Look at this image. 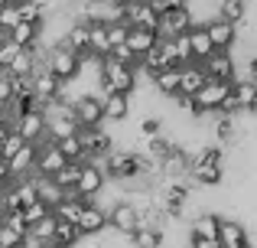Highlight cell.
<instances>
[{
  "mask_svg": "<svg viewBox=\"0 0 257 248\" xmlns=\"http://www.w3.org/2000/svg\"><path fill=\"white\" fill-rule=\"evenodd\" d=\"M192 23H195L192 10H189V7H179V10H170V13H163V17H157V36L160 39H176V36L192 30Z\"/></svg>",
  "mask_w": 257,
  "mask_h": 248,
  "instance_id": "cell-5",
  "label": "cell"
},
{
  "mask_svg": "<svg viewBox=\"0 0 257 248\" xmlns=\"http://www.w3.org/2000/svg\"><path fill=\"white\" fill-rule=\"evenodd\" d=\"M186 39H189V56H192V62H205L208 56H212V43H208V33H205V23H192V30L186 33Z\"/></svg>",
  "mask_w": 257,
  "mask_h": 248,
  "instance_id": "cell-15",
  "label": "cell"
},
{
  "mask_svg": "<svg viewBox=\"0 0 257 248\" xmlns=\"http://www.w3.org/2000/svg\"><path fill=\"white\" fill-rule=\"evenodd\" d=\"M13 134H20L23 144H43L46 140V115L43 111H30V115L13 118Z\"/></svg>",
  "mask_w": 257,
  "mask_h": 248,
  "instance_id": "cell-7",
  "label": "cell"
},
{
  "mask_svg": "<svg viewBox=\"0 0 257 248\" xmlns=\"http://www.w3.org/2000/svg\"><path fill=\"white\" fill-rule=\"evenodd\" d=\"M202 72H205L208 82H225V85L238 82V62H234L231 52H212L202 62Z\"/></svg>",
  "mask_w": 257,
  "mask_h": 248,
  "instance_id": "cell-4",
  "label": "cell"
},
{
  "mask_svg": "<svg viewBox=\"0 0 257 248\" xmlns=\"http://www.w3.org/2000/svg\"><path fill=\"white\" fill-rule=\"evenodd\" d=\"M17 23H20V10H17V4H7L4 10H0V33H10Z\"/></svg>",
  "mask_w": 257,
  "mask_h": 248,
  "instance_id": "cell-35",
  "label": "cell"
},
{
  "mask_svg": "<svg viewBox=\"0 0 257 248\" xmlns=\"http://www.w3.org/2000/svg\"><path fill=\"white\" fill-rule=\"evenodd\" d=\"M205 33H208V43H212L215 52H234V46H238V26L225 23L218 17L205 23Z\"/></svg>",
  "mask_w": 257,
  "mask_h": 248,
  "instance_id": "cell-8",
  "label": "cell"
},
{
  "mask_svg": "<svg viewBox=\"0 0 257 248\" xmlns=\"http://www.w3.org/2000/svg\"><path fill=\"white\" fill-rule=\"evenodd\" d=\"M52 232H56V216L49 212L43 222H36L30 232H26V238H30V242H39V245H49L52 242Z\"/></svg>",
  "mask_w": 257,
  "mask_h": 248,
  "instance_id": "cell-30",
  "label": "cell"
},
{
  "mask_svg": "<svg viewBox=\"0 0 257 248\" xmlns=\"http://www.w3.org/2000/svg\"><path fill=\"white\" fill-rule=\"evenodd\" d=\"M78 170H82V163H65L62 170L56 173V177L49 180L52 186H56L62 196H69V193H75V183H78Z\"/></svg>",
  "mask_w": 257,
  "mask_h": 248,
  "instance_id": "cell-25",
  "label": "cell"
},
{
  "mask_svg": "<svg viewBox=\"0 0 257 248\" xmlns=\"http://www.w3.org/2000/svg\"><path fill=\"white\" fill-rule=\"evenodd\" d=\"M7 4H13V0H0V10H4V7H7Z\"/></svg>",
  "mask_w": 257,
  "mask_h": 248,
  "instance_id": "cell-41",
  "label": "cell"
},
{
  "mask_svg": "<svg viewBox=\"0 0 257 248\" xmlns=\"http://www.w3.org/2000/svg\"><path fill=\"white\" fill-rule=\"evenodd\" d=\"M43 65H46V72H49L56 82H62V85L82 78V62H78V56L72 49H65V46H49Z\"/></svg>",
  "mask_w": 257,
  "mask_h": 248,
  "instance_id": "cell-1",
  "label": "cell"
},
{
  "mask_svg": "<svg viewBox=\"0 0 257 248\" xmlns=\"http://www.w3.org/2000/svg\"><path fill=\"white\" fill-rule=\"evenodd\" d=\"M13 4H43V0H13Z\"/></svg>",
  "mask_w": 257,
  "mask_h": 248,
  "instance_id": "cell-40",
  "label": "cell"
},
{
  "mask_svg": "<svg viewBox=\"0 0 257 248\" xmlns=\"http://www.w3.org/2000/svg\"><path fill=\"white\" fill-rule=\"evenodd\" d=\"M244 17H247V0H218V20L231 26H244Z\"/></svg>",
  "mask_w": 257,
  "mask_h": 248,
  "instance_id": "cell-22",
  "label": "cell"
},
{
  "mask_svg": "<svg viewBox=\"0 0 257 248\" xmlns=\"http://www.w3.org/2000/svg\"><path fill=\"white\" fill-rule=\"evenodd\" d=\"M104 190H107V180H104V173H101V163H94V160H85L82 170H78L75 196H82L85 203H94V199H98Z\"/></svg>",
  "mask_w": 257,
  "mask_h": 248,
  "instance_id": "cell-2",
  "label": "cell"
},
{
  "mask_svg": "<svg viewBox=\"0 0 257 248\" xmlns=\"http://www.w3.org/2000/svg\"><path fill=\"white\" fill-rule=\"evenodd\" d=\"M36 147L39 144H23L13 160H7V170H10V180H26L33 177V167H36Z\"/></svg>",
  "mask_w": 257,
  "mask_h": 248,
  "instance_id": "cell-12",
  "label": "cell"
},
{
  "mask_svg": "<svg viewBox=\"0 0 257 248\" xmlns=\"http://www.w3.org/2000/svg\"><path fill=\"white\" fill-rule=\"evenodd\" d=\"M218 248H251L247 229L234 219H221L218 222Z\"/></svg>",
  "mask_w": 257,
  "mask_h": 248,
  "instance_id": "cell-14",
  "label": "cell"
},
{
  "mask_svg": "<svg viewBox=\"0 0 257 248\" xmlns=\"http://www.w3.org/2000/svg\"><path fill=\"white\" fill-rule=\"evenodd\" d=\"M218 222L221 216L215 212H199L189 225V238H202V242H218Z\"/></svg>",
  "mask_w": 257,
  "mask_h": 248,
  "instance_id": "cell-16",
  "label": "cell"
},
{
  "mask_svg": "<svg viewBox=\"0 0 257 248\" xmlns=\"http://www.w3.org/2000/svg\"><path fill=\"white\" fill-rule=\"evenodd\" d=\"M137 225H140V219H137V212H134L127 203L117 199V203L107 209V229H114V232H120V235L131 238L134 232H137Z\"/></svg>",
  "mask_w": 257,
  "mask_h": 248,
  "instance_id": "cell-9",
  "label": "cell"
},
{
  "mask_svg": "<svg viewBox=\"0 0 257 248\" xmlns=\"http://www.w3.org/2000/svg\"><path fill=\"white\" fill-rule=\"evenodd\" d=\"M215 137H218V147H228V144H238L241 140V127L234 118H218L215 124Z\"/></svg>",
  "mask_w": 257,
  "mask_h": 248,
  "instance_id": "cell-27",
  "label": "cell"
},
{
  "mask_svg": "<svg viewBox=\"0 0 257 248\" xmlns=\"http://www.w3.org/2000/svg\"><path fill=\"white\" fill-rule=\"evenodd\" d=\"M189 177L199 186H218L225 180V167H189Z\"/></svg>",
  "mask_w": 257,
  "mask_h": 248,
  "instance_id": "cell-28",
  "label": "cell"
},
{
  "mask_svg": "<svg viewBox=\"0 0 257 248\" xmlns=\"http://www.w3.org/2000/svg\"><path fill=\"white\" fill-rule=\"evenodd\" d=\"M107 30V46H124L127 43V26L124 23H104Z\"/></svg>",
  "mask_w": 257,
  "mask_h": 248,
  "instance_id": "cell-37",
  "label": "cell"
},
{
  "mask_svg": "<svg viewBox=\"0 0 257 248\" xmlns=\"http://www.w3.org/2000/svg\"><path fill=\"white\" fill-rule=\"evenodd\" d=\"M147 7H150L157 17H163V13L170 10H179V7H189V0H147Z\"/></svg>",
  "mask_w": 257,
  "mask_h": 248,
  "instance_id": "cell-36",
  "label": "cell"
},
{
  "mask_svg": "<svg viewBox=\"0 0 257 248\" xmlns=\"http://www.w3.org/2000/svg\"><path fill=\"white\" fill-rule=\"evenodd\" d=\"M75 229H78V238H94V235H101V232L107 229V212L101 209L98 203H88L85 212H82V219L75 222Z\"/></svg>",
  "mask_w": 257,
  "mask_h": 248,
  "instance_id": "cell-10",
  "label": "cell"
},
{
  "mask_svg": "<svg viewBox=\"0 0 257 248\" xmlns=\"http://www.w3.org/2000/svg\"><path fill=\"white\" fill-rule=\"evenodd\" d=\"M157 43H160V36L150 33V30H127V49H131L137 59H144Z\"/></svg>",
  "mask_w": 257,
  "mask_h": 248,
  "instance_id": "cell-20",
  "label": "cell"
},
{
  "mask_svg": "<svg viewBox=\"0 0 257 248\" xmlns=\"http://www.w3.org/2000/svg\"><path fill=\"white\" fill-rule=\"evenodd\" d=\"M0 232H4V222H0Z\"/></svg>",
  "mask_w": 257,
  "mask_h": 248,
  "instance_id": "cell-42",
  "label": "cell"
},
{
  "mask_svg": "<svg viewBox=\"0 0 257 248\" xmlns=\"http://www.w3.org/2000/svg\"><path fill=\"white\" fill-rule=\"evenodd\" d=\"M49 212H52V209H49L46 203H39V199H36V203H30L26 209H20V216H23V225H26V232H30L36 222H43V219L49 216Z\"/></svg>",
  "mask_w": 257,
  "mask_h": 248,
  "instance_id": "cell-33",
  "label": "cell"
},
{
  "mask_svg": "<svg viewBox=\"0 0 257 248\" xmlns=\"http://www.w3.org/2000/svg\"><path fill=\"white\" fill-rule=\"evenodd\" d=\"M101 111H104V121H114V124H120V121H127L131 118V98L127 95H101Z\"/></svg>",
  "mask_w": 257,
  "mask_h": 248,
  "instance_id": "cell-17",
  "label": "cell"
},
{
  "mask_svg": "<svg viewBox=\"0 0 257 248\" xmlns=\"http://www.w3.org/2000/svg\"><path fill=\"white\" fill-rule=\"evenodd\" d=\"M69 108H72V118H75L78 131H82V127H101V121H104V111H101V95H91V92L75 95Z\"/></svg>",
  "mask_w": 257,
  "mask_h": 248,
  "instance_id": "cell-3",
  "label": "cell"
},
{
  "mask_svg": "<svg viewBox=\"0 0 257 248\" xmlns=\"http://www.w3.org/2000/svg\"><path fill=\"white\" fill-rule=\"evenodd\" d=\"M160 131H163V121H160V118H144V124H140V134H144V140L157 137Z\"/></svg>",
  "mask_w": 257,
  "mask_h": 248,
  "instance_id": "cell-38",
  "label": "cell"
},
{
  "mask_svg": "<svg viewBox=\"0 0 257 248\" xmlns=\"http://www.w3.org/2000/svg\"><path fill=\"white\" fill-rule=\"evenodd\" d=\"M78 144H82L85 160H94V163H98L104 153H111V150H114L111 134H104L101 127H82V131H78Z\"/></svg>",
  "mask_w": 257,
  "mask_h": 248,
  "instance_id": "cell-6",
  "label": "cell"
},
{
  "mask_svg": "<svg viewBox=\"0 0 257 248\" xmlns=\"http://www.w3.org/2000/svg\"><path fill=\"white\" fill-rule=\"evenodd\" d=\"M85 199L82 196H75V193H69V196H62L56 206H52V216L59 219V222H69V225H75L78 219H82V212H85Z\"/></svg>",
  "mask_w": 257,
  "mask_h": 248,
  "instance_id": "cell-18",
  "label": "cell"
},
{
  "mask_svg": "<svg viewBox=\"0 0 257 248\" xmlns=\"http://www.w3.org/2000/svg\"><path fill=\"white\" fill-rule=\"evenodd\" d=\"M17 10H20V23H30L36 30L46 26V7L43 4H17Z\"/></svg>",
  "mask_w": 257,
  "mask_h": 248,
  "instance_id": "cell-29",
  "label": "cell"
},
{
  "mask_svg": "<svg viewBox=\"0 0 257 248\" xmlns=\"http://www.w3.org/2000/svg\"><path fill=\"white\" fill-rule=\"evenodd\" d=\"M225 163V150L218 144H208V147H199L192 153V163L189 167H221Z\"/></svg>",
  "mask_w": 257,
  "mask_h": 248,
  "instance_id": "cell-26",
  "label": "cell"
},
{
  "mask_svg": "<svg viewBox=\"0 0 257 248\" xmlns=\"http://www.w3.org/2000/svg\"><path fill=\"white\" fill-rule=\"evenodd\" d=\"M228 95H231V85H225V82H205L192 102L202 108V115H208V111H218L221 102H225Z\"/></svg>",
  "mask_w": 257,
  "mask_h": 248,
  "instance_id": "cell-11",
  "label": "cell"
},
{
  "mask_svg": "<svg viewBox=\"0 0 257 248\" xmlns=\"http://www.w3.org/2000/svg\"><path fill=\"white\" fill-rule=\"evenodd\" d=\"M52 144L59 147V153H62L69 163H85V153H82V144H78V134L75 137H62V140H52Z\"/></svg>",
  "mask_w": 257,
  "mask_h": 248,
  "instance_id": "cell-32",
  "label": "cell"
},
{
  "mask_svg": "<svg viewBox=\"0 0 257 248\" xmlns=\"http://www.w3.org/2000/svg\"><path fill=\"white\" fill-rule=\"evenodd\" d=\"M205 72H202L199 62H189L179 69V102H186V98H195L199 95V89L205 85Z\"/></svg>",
  "mask_w": 257,
  "mask_h": 248,
  "instance_id": "cell-13",
  "label": "cell"
},
{
  "mask_svg": "<svg viewBox=\"0 0 257 248\" xmlns=\"http://www.w3.org/2000/svg\"><path fill=\"white\" fill-rule=\"evenodd\" d=\"M134 248H163L166 242V232L160 225H137V232L131 235Z\"/></svg>",
  "mask_w": 257,
  "mask_h": 248,
  "instance_id": "cell-21",
  "label": "cell"
},
{
  "mask_svg": "<svg viewBox=\"0 0 257 248\" xmlns=\"http://www.w3.org/2000/svg\"><path fill=\"white\" fill-rule=\"evenodd\" d=\"M0 222H4L7 232H13V235L26 238V225H23V216H20V212H7V216H0Z\"/></svg>",
  "mask_w": 257,
  "mask_h": 248,
  "instance_id": "cell-34",
  "label": "cell"
},
{
  "mask_svg": "<svg viewBox=\"0 0 257 248\" xmlns=\"http://www.w3.org/2000/svg\"><path fill=\"white\" fill-rule=\"evenodd\" d=\"M153 89L160 92L163 98H176L179 102V69H166V72H157L153 75Z\"/></svg>",
  "mask_w": 257,
  "mask_h": 248,
  "instance_id": "cell-24",
  "label": "cell"
},
{
  "mask_svg": "<svg viewBox=\"0 0 257 248\" xmlns=\"http://www.w3.org/2000/svg\"><path fill=\"white\" fill-rule=\"evenodd\" d=\"M7 39H10L17 49H30V46H36L39 39H43V30H36V26H30V23H17L7 33Z\"/></svg>",
  "mask_w": 257,
  "mask_h": 248,
  "instance_id": "cell-23",
  "label": "cell"
},
{
  "mask_svg": "<svg viewBox=\"0 0 257 248\" xmlns=\"http://www.w3.org/2000/svg\"><path fill=\"white\" fill-rule=\"evenodd\" d=\"M231 102L238 105L241 115H251L254 105H257V85L247 82V78H238V82L231 85Z\"/></svg>",
  "mask_w": 257,
  "mask_h": 248,
  "instance_id": "cell-19",
  "label": "cell"
},
{
  "mask_svg": "<svg viewBox=\"0 0 257 248\" xmlns=\"http://www.w3.org/2000/svg\"><path fill=\"white\" fill-rule=\"evenodd\" d=\"M82 238H78V229L69 222H59L56 219V232H52V245H62V248H75Z\"/></svg>",
  "mask_w": 257,
  "mask_h": 248,
  "instance_id": "cell-31",
  "label": "cell"
},
{
  "mask_svg": "<svg viewBox=\"0 0 257 248\" xmlns=\"http://www.w3.org/2000/svg\"><path fill=\"white\" fill-rule=\"evenodd\" d=\"M10 95H13V89H10V75H7V72H0V105L10 102Z\"/></svg>",
  "mask_w": 257,
  "mask_h": 248,
  "instance_id": "cell-39",
  "label": "cell"
}]
</instances>
